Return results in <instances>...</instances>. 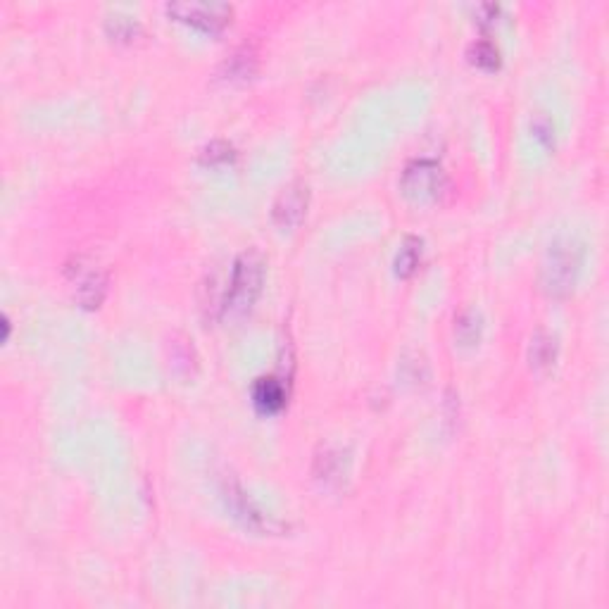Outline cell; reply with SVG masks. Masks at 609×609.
Listing matches in <instances>:
<instances>
[{"mask_svg":"<svg viewBox=\"0 0 609 609\" xmlns=\"http://www.w3.org/2000/svg\"><path fill=\"white\" fill-rule=\"evenodd\" d=\"M264 276H267V260L257 248L243 251L233 260L224 295L226 315H243L255 305L257 295L262 293Z\"/></svg>","mask_w":609,"mask_h":609,"instance_id":"1","label":"cell"},{"mask_svg":"<svg viewBox=\"0 0 609 609\" xmlns=\"http://www.w3.org/2000/svg\"><path fill=\"white\" fill-rule=\"evenodd\" d=\"M581 264H584V248L578 245V241L569 236L555 238L547 248L546 260H543V270H540L543 289L552 298L569 295L581 274Z\"/></svg>","mask_w":609,"mask_h":609,"instance_id":"2","label":"cell"},{"mask_svg":"<svg viewBox=\"0 0 609 609\" xmlns=\"http://www.w3.org/2000/svg\"><path fill=\"white\" fill-rule=\"evenodd\" d=\"M448 186V174L433 160H412L400 174V191L414 203H436Z\"/></svg>","mask_w":609,"mask_h":609,"instance_id":"3","label":"cell"},{"mask_svg":"<svg viewBox=\"0 0 609 609\" xmlns=\"http://www.w3.org/2000/svg\"><path fill=\"white\" fill-rule=\"evenodd\" d=\"M222 498H224L226 507L232 509V514L236 517L245 528H251L255 533H281L283 524L276 517H271L270 512H264L262 507L252 500L251 495L245 493L241 483L233 479V476H226L222 479Z\"/></svg>","mask_w":609,"mask_h":609,"instance_id":"4","label":"cell"},{"mask_svg":"<svg viewBox=\"0 0 609 609\" xmlns=\"http://www.w3.org/2000/svg\"><path fill=\"white\" fill-rule=\"evenodd\" d=\"M167 13L184 24H191L203 32H222L232 22L233 7L214 0H174L167 3Z\"/></svg>","mask_w":609,"mask_h":609,"instance_id":"5","label":"cell"},{"mask_svg":"<svg viewBox=\"0 0 609 609\" xmlns=\"http://www.w3.org/2000/svg\"><path fill=\"white\" fill-rule=\"evenodd\" d=\"M70 281L74 286V300L81 308H98L108 293V276L98 270L93 262H86L84 257H77L74 262L67 267Z\"/></svg>","mask_w":609,"mask_h":609,"instance_id":"6","label":"cell"},{"mask_svg":"<svg viewBox=\"0 0 609 609\" xmlns=\"http://www.w3.org/2000/svg\"><path fill=\"white\" fill-rule=\"evenodd\" d=\"M309 203V188L305 181H290L289 186H283L281 193L276 195L271 205V219L281 229H295L305 219Z\"/></svg>","mask_w":609,"mask_h":609,"instance_id":"7","label":"cell"},{"mask_svg":"<svg viewBox=\"0 0 609 609\" xmlns=\"http://www.w3.org/2000/svg\"><path fill=\"white\" fill-rule=\"evenodd\" d=\"M350 460L340 448H321L315 460V476L324 486H338L346 481Z\"/></svg>","mask_w":609,"mask_h":609,"instance_id":"8","label":"cell"},{"mask_svg":"<svg viewBox=\"0 0 609 609\" xmlns=\"http://www.w3.org/2000/svg\"><path fill=\"white\" fill-rule=\"evenodd\" d=\"M252 403L264 414H276L286 404V388L274 376L257 378L252 385Z\"/></svg>","mask_w":609,"mask_h":609,"instance_id":"9","label":"cell"},{"mask_svg":"<svg viewBox=\"0 0 609 609\" xmlns=\"http://www.w3.org/2000/svg\"><path fill=\"white\" fill-rule=\"evenodd\" d=\"M257 70V58L251 48H238L222 62V79L226 81H248Z\"/></svg>","mask_w":609,"mask_h":609,"instance_id":"10","label":"cell"},{"mask_svg":"<svg viewBox=\"0 0 609 609\" xmlns=\"http://www.w3.org/2000/svg\"><path fill=\"white\" fill-rule=\"evenodd\" d=\"M557 357V336L550 331H536L531 336V346H528V359H531L533 369H547Z\"/></svg>","mask_w":609,"mask_h":609,"instance_id":"11","label":"cell"},{"mask_svg":"<svg viewBox=\"0 0 609 609\" xmlns=\"http://www.w3.org/2000/svg\"><path fill=\"white\" fill-rule=\"evenodd\" d=\"M422 252H423V243L422 238L417 236H407L400 245L398 255H395V274L407 279L417 271L419 262H422Z\"/></svg>","mask_w":609,"mask_h":609,"instance_id":"12","label":"cell"},{"mask_svg":"<svg viewBox=\"0 0 609 609\" xmlns=\"http://www.w3.org/2000/svg\"><path fill=\"white\" fill-rule=\"evenodd\" d=\"M481 317L474 309H462L460 315L455 317V338L460 346L469 347L476 346L479 338H481Z\"/></svg>","mask_w":609,"mask_h":609,"instance_id":"13","label":"cell"},{"mask_svg":"<svg viewBox=\"0 0 609 609\" xmlns=\"http://www.w3.org/2000/svg\"><path fill=\"white\" fill-rule=\"evenodd\" d=\"M233 160H236V150L226 141H212L200 150V162L205 167H226Z\"/></svg>","mask_w":609,"mask_h":609,"instance_id":"14","label":"cell"},{"mask_svg":"<svg viewBox=\"0 0 609 609\" xmlns=\"http://www.w3.org/2000/svg\"><path fill=\"white\" fill-rule=\"evenodd\" d=\"M469 60L481 70H495L500 64V51L490 41H474L469 45Z\"/></svg>","mask_w":609,"mask_h":609,"instance_id":"15","label":"cell"},{"mask_svg":"<svg viewBox=\"0 0 609 609\" xmlns=\"http://www.w3.org/2000/svg\"><path fill=\"white\" fill-rule=\"evenodd\" d=\"M108 32L109 36H115L117 41H131L138 32V22L128 14L115 13L108 17Z\"/></svg>","mask_w":609,"mask_h":609,"instance_id":"16","label":"cell"},{"mask_svg":"<svg viewBox=\"0 0 609 609\" xmlns=\"http://www.w3.org/2000/svg\"><path fill=\"white\" fill-rule=\"evenodd\" d=\"M531 131L536 136V141H540L546 147L555 146V127L546 117H536L531 122Z\"/></svg>","mask_w":609,"mask_h":609,"instance_id":"17","label":"cell"}]
</instances>
